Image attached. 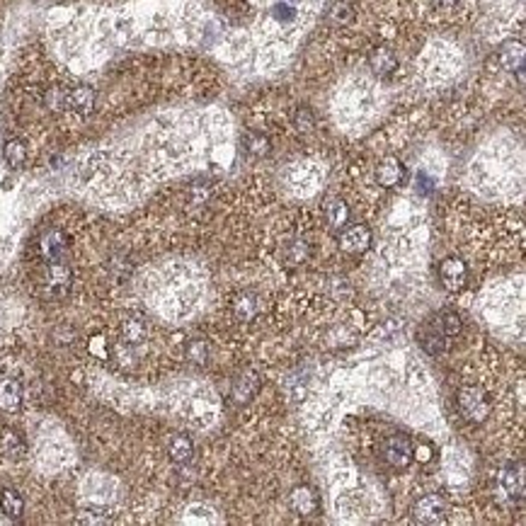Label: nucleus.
Instances as JSON below:
<instances>
[{"instance_id": "f8f14e48", "label": "nucleus", "mask_w": 526, "mask_h": 526, "mask_svg": "<svg viewBox=\"0 0 526 526\" xmlns=\"http://www.w3.org/2000/svg\"><path fill=\"white\" fill-rule=\"evenodd\" d=\"M22 407V383L17 378H3L0 381V410L17 412Z\"/></svg>"}, {"instance_id": "a878e982", "label": "nucleus", "mask_w": 526, "mask_h": 526, "mask_svg": "<svg viewBox=\"0 0 526 526\" xmlns=\"http://www.w3.org/2000/svg\"><path fill=\"white\" fill-rule=\"evenodd\" d=\"M185 354L187 359H189L192 364H196V366H204L206 362H209V342L206 340H189L185 347Z\"/></svg>"}, {"instance_id": "412c9836", "label": "nucleus", "mask_w": 526, "mask_h": 526, "mask_svg": "<svg viewBox=\"0 0 526 526\" xmlns=\"http://www.w3.org/2000/svg\"><path fill=\"white\" fill-rule=\"evenodd\" d=\"M282 255L289 264H303L308 257H311V245H308L306 238H294L284 245Z\"/></svg>"}, {"instance_id": "4468645a", "label": "nucleus", "mask_w": 526, "mask_h": 526, "mask_svg": "<svg viewBox=\"0 0 526 526\" xmlns=\"http://www.w3.org/2000/svg\"><path fill=\"white\" fill-rule=\"evenodd\" d=\"M368 66L376 76H391L398 68V56L393 53V49L388 46H376L371 53H368Z\"/></svg>"}, {"instance_id": "39448f33", "label": "nucleus", "mask_w": 526, "mask_h": 526, "mask_svg": "<svg viewBox=\"0 0 526 526\" xmlns=\"http://www.w3.org/2000/svg\"><path fill=\"white\" fill-rule=\"evenodd\" d=\"M39 255L44 262H66L68 260V235L58 228H49L39 238Z\"/></svg>"}, {"instance_id": "ddd939ff", "label": "nucleus", "mask_w": 526, "mask_h": 526, "mask_svg": "<svg viewBox=\"0 0 526 526\" xmlns=\"http://www.w3.org/2000/svg\"><path fill=\"white\" fill-rule=\"evenodd\" d=\"M500 483H502L504 493L509 495V498H522L524 495V468L522 464H509L502 468V473H500Z\"/></svg>"}, {"instance_id": "20e7f679", "label": "nucleus", "mask_w": 526, "mask_h": 526, "mask_svg": "<svg viewBox=\"0 0 526 526\" xmlns=\"http://www.w3.org/2000/svg\"><path fill=\"white\" fill-rule=\"evenodd\" d=\"M449 514V504H446L444 495H425L422 500H417L412 507V517L420 524H441Z\"/></svg>"}, {"instance_id": "cd10ccee", "label": "nucleus", "mask_w": 526, "mask_h": 526, "mask_svg": "<svg viewBox=\"0 0 526 526\" xmlns=\"http://www.w3.org/2000/svg\"><path fill=\"white\" fill-rule=\"evenodd\" d=\"M5 160H8L10 168H19V165L24 163V158H27V146L22 144V141L12 139L5 144Z\"/></svg>"}, {"instance_id": "7ed1b4c3", "label": "nucleus", "mask_w": 526, "mask_h": 526, "mask_svg": "<svg viewBox=\"0 0 526 526\" xmlns=\"http://www.w3.org/2000/svg\"><path fill=\"white\" fill-rule=\"evenodd\" d=\"M381 456L388 466H393L398 470H405L415 461V446H412V441L405 434H391L381 444Z\"/></svg>"}, {"instance_id": "473e14b6", "label": "nucleus", "mask_w": 526, "mask_h": 526, "mask_svg": "<svg viewBox=\"0 0 526 526\" xmlns=\"http://www.w3.org/2000/svg\"><path fill=\"white\" fill-rule=\"evenodd\" d=\"M436 5H441V8H451V5H456L459 0H434Z\"/></svg>"}, {"instance_id": "4be33fe9", "label": "nucleus", "mask_w": 526, "mask_h": 526, "mask_svg": "<svg viewBox=\"0 0 526 526\" xmlns=\"http://www.w3.org/2000/svg\"><path fill=\"white\" fill-rule=\"evenodd\" d=\"M0 509H3L5 517L10 519H19L24 514V500L17 490H3L0 493Z\"/></svg>"}, {"instance_id": "2eb2a0df", "label": "nucleus", "mask_w": 526, "mask_h": 526, "mask_svg": "<svg viewBox=\"0 0 526 526\" xmlns=\"http://www.w3.org/2000/svg\"><path fill=\"white\" fill-rule=\"evenodd\" d=\"M0 454L8 459H22L27 454V444L17 430H10V427L0 430Z\"/></svg>"}, {"instance_id": "aec40b11", "label": "nucleus", "mask_w": 526, "mask_h": 526, "mask_svg": "<svg viewBox=\"0 0 526 526\" xmlns=\"http://www.w3.org/2000/svg\"><path fill=\"white\" fill-rule=\"evenodd\" d=\"M325 219L332 228H345L350 223V206L340 196H332V199L325 201Z\"/></svg>"}, {"instance_id": "b1692460", "label": "nucleus", "mask_w": 526, "mask_h": 526, "mask_svg": "<svg viewBox=\"0 0 526 526\" xmlns=\"http://www.w3.org/2000/svg\"><path fill=\"white\" fill-rule=\"evenodd\" d=\"M328 22L337 24V27H347V24H352L354 22L352 3H347V0H337V3H332L330 10H328Z\"/></svg>"}, {"instance_id": "2f4dec72", "label": "nucleus", "mask_w": 526, "mask_h": 526, "mask_svg": "<svg viewBox=\"0 0 526 526\" xmlns=\"http://www.w3.org/2000/svg\"><path fill=\"white\" fill-rule=\"evenodd\" d=\"M90 350L95 352V354H105V350H102V337H95V340H92Z\"/></svg>"}, {"instance_id": "9b49d317", "label": "nucleus", "mask_w": 526, "mask_h": 526, "mask_svg": "<svg viewBox=\"0 0 526 526\" xmlns=\"http://www.w3.org/2000/svg\"><path fill=\"white\" fill-rule=\"evenodd\" d=\"M405 177H407V170L398 158L381 160L378 168H376V180H378V185L381 187H398V185L405 182Z\"/></svg>"}, {"instance_id": "5701e85b", "label": "nucleus", "mask_w": 526, "mask_h": 526, "mask_svg": "<svg viewBox=\"0 0 526 526\" xmlns=\"http://www.w3.org/2000/svg\"><path fill=\"white\" fill-rule=\"evenodd\" d=\"M420 345H422V350H425L427 354L436 357V354H441V352L446 350V337L441 335L439 330H436V325L434 328H427V330H422V335H420Z\"/></svg>"}, {"instance_id": "c756f323", "label": "nucleus", "mask_w": 526, "mask_h": 526, "mask_svg": "<svg viewBox=\"0 0 526 526\" xmlns=\"http://www.w3.org/2000/svg\"><path fill=\"white\" fill-rule=\"evenodd\" d=\"M294 126H296L301 134H311L316 129V114H313L308 107H298L296 114H294Z\"/></svg>"}, {"instance_id": "1a4fd4ad", "label": "nucleus", "mask_w": 526, "mask_h": 526, "mask_svg": "<svg viewBox=\"0 0 526 526\" xmlns=\"http://www.w3.org/2000/svg\"><path fill=\"white\" fill-rule=\"evenodd\" d=\"M368 245H371V230L366 226H350L340 235V248L350 255L364 253V250H368Z\"/></svg>"}, {"instance_id": "f3484780", "label": "nucleus", "mask_w": 526, "mask_h": 526, "mask_svg": "<svg viewBox=\"0 0 526 526\" xmlns=\"http://www.w3.org/2000/svg\"><path fill=\"white\" fill-rule=\"evenodd\" d=\"M291 507H294V512L301 514V517H311V514H316V509H318L316 493H313L311 488H306V485L296 488L291 493Z\"/></svg>"}, {"instance_id": "bb28decb", "label": "nucleus", "mask_w": 526, "mask_h": 526, "mask_svg": "<svg viewBox=\"0 0 526 526\" xmlns=\"http://www.w3.org/2000/svg\"><path fill=\"white\" fill-rule=\"evenodd\" d=\"M434 325H436V330L449 340V337H456L461 332V318L456 316L454 311H446V313H441L439 321H436Z\"/></svg>"}, {"instance_id": "393cba45", "label": "nucleus", "mask_w": 526, "mask_h": 526, "mask_svg": "<svg viewBox=\"0 0 526 526\" xmlns=\"http://www.w3.org/2000/svg\"><path fill=\"white\" fill-rule=\"evenodd\" d=\"M245 149H248V153L255 155V158H264V155H269V151H272V141L264 134H260V131H253V134L245 136Z\"/></svg>"}, {"instance_id": "c85d7f7f", "label": "nucleus", "mask_w": 526, "mask_h": 526, "mask_svg": "<svg viewBox=\"0 0 526 526\" xmlns=\"http://www.w3.org/2000/svg\"><path fill=\"white\" fill-rule=\"evenodd\" d=\"M66 97L68 90H63V87H49L46 95H44V105L51 112H63L66 110Z\"/></svg>"}, {"instance_id": "6e6552de", "label": "nucleus", "mask_w": 526, "mask_h": 526, "mask_svg": "<svg viewBox=\"0 0 526 526\" xmlns=\"http://www.w3.org/2000/svg\"><path fill=\"white\" fill-rule=\"evenodd\" d=\"M230 311H233V316L238 318V321L250 323L260 316V311H262V298H260L255 291H243L230 301Z\"/></svg>"}, {"instance_id": "dca6fc26", "label": "nucleus", "mask_w": 526, "mask_h": 526, "mask_svg": "<svg viewBox=\"0 0 526 526\" xmlns=\"http://www.w3.org/2000/svg\"><path fill=\"white\" fill-rule=\"evenodd\" d=\"M146 337H149V325H146L144 318L131 316V318H126V321L121 323V340H124L126 345L139 347V345H144L146 342Z\"/></svg>"}, {"instance_id": "6ab92c4d", "label": "nucleus", "mask_w": 526, "mask_h": 526, "mask_svg": "<svg viewBox=\"0 0 526 526\" xmlns=\"http://www.w3.org/2000/svg\"><path fill=\"white\" fill-rule=\"evenodd\" d=\"M500 63H502V68L509 73L524 68V44L522 42L502 44V49H500Z\"/></svg>"}, {"instance_id": "0eeeda50", "label": "nucleus", "mask_w": 526, "mask_h": 526, "mask_svg": "<svg viewBox=\"0 0 526 526\" xmlns=\"http://www.w3.org/2000/svg\"><path fill=\"white\" fill-rule=\"evenodd\" d=\"M260 388H262V378H260V373L243 371L233 381V388H230V398H233V402H238V405H245V402H250L255 396H257Z\"/></svg>"}, {"instance_id": "9d476101", "label": "nucleus", "mask_w": 526, "mask_h": 526, "mask_svg": "<svg viewBox=\"0 0 526 526\" xmlns=\"http://www.w3.org/2000/svg\"><path fill=\"white\" fill-rule=\"evenodd\" d=\"M66 110L76 112V114H80V117H87L92 110H95V90L87 85H78V87H73V90H68Z\"/></svg>"}, {"instance_id": "423d86ee", "label": "nucleus", "mask_w": 526, "mask_h": 526, "mask_svg": "<svg viewBox=\"0 0 526 526\" xmlns=\"http://www.w3.org/2000/svg\"><path fill=\"white\" fill-rule=\"evenodd\" d=\"M439 279L449 291H459V289H464L466 282H468V267H466L464 260L446 257L444 262L439 264Z\"/></svg>"}, {"instance_id": "72a5a7b5", "label": "nucleus", "mask_w": 526, "mask_h": 526, "mask_svg": "<svg viewBox=\"0 0 526 526\" xmlns=\"http://www.w3.org/2000/svg\"><path fill=\"white\" fill-rule=\"evenodd\" d=\"M422 192H430V180L425 175H422Z\"/></svg>"}, {"instance_id": "7c9ffc66", "label": "nucleus", "mask_w": 526, "mask_h": 526, "mask_svg": "<svg viewBox=\"0 0 526 526\" xmlns=\"http://www.w3.org/2000/svg\"><path fill=\"white\" fill-rule=\"evenodd\" d=\"M274 17L277 19H291L294 10L289 8V5H277V8H274Z\"/></svg>"}, {"instance_id": "f257e3e1", "label": "nucleus", "mask_w": 526, "mask_h": 526, "mask_svg": "<svg viewBox=\"0 0 526 526\" xmlns=\"http://www.w3.org/2000/svg\"><path fill=\"white\" fill-rule=\"evenodd\" d=\"M456 402H459L461 415L468 422H475V425L485 422L490 417V412H493V400L478 386H464L459 391V396H456Z\"/></svg>"}, {"instance_id": "f03ea898", "label": "nucleus", "mask_w": 526, "mask_h": 526, "mask_svg": "<svg viewBox=\"0 0 526 526\" xmlns=\"http://www.w3.org/2000/svg\"><path fill=\"white\" fill-rule=\"evenodd\" d=\"M71 282L73 272L66 262H46L42 279H39L42 294L49 298H63L68 294V289H71Z\"/></svg>"}, {"instance_id": "a211bd4d", "label": "nucleus", "mask_w": 526, "mask_h": 526, "mask_svg": "<svg viewBox=\"0 0 526 526\" xmlns=\"http://www.w3.org/2000/svg\"><path fill=\"white\" fill-rule=\"evenodd\" d=\"M168 456H170V461L177 464V466L189 464L192 456H194V444H192L189 436L175 434L173 439H170V444H168Z\"/></svg>"}]
</instances>
